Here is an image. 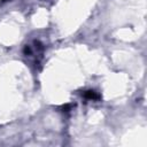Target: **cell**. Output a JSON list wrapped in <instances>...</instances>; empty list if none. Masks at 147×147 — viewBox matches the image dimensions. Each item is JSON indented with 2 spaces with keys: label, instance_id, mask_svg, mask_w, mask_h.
<instances>
[{
  "label": "cell",
  "instance_id": "6da1fadb",
  "mask_svg": "<svg viewBox=\"0 0 147 147\" xmlns=\"http://www.w3.org/2000/svg\"><path fill=\"white\" fill-rule=\"evenodd\" d=\"M85 96L88 98V99H96V98H98V95H96L95 92H93V91H88V92H86Z\"/></svg>",
  "mask_w": 147,
  "mask_h": 147
}]
</instances>
